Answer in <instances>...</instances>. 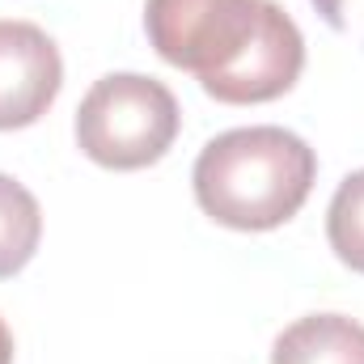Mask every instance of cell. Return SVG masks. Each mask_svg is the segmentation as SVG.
I'll use <instances>...</instances> for the list:
<instances>
[{
    "instance_id": "1",
    "label": "cell",
    "mask_w": 364,
    "mask_h": 364,
    "mask_svg": "<svg viewBox=\"0 0 364 364\" xmlns=\"http://www.w3.org/2000/svg\"><path fill=\"white\" fill-rule=\"evenodd\" d=\"M144 30L225 106L275 102L305 68V38L275 0H144Z\"/></svg>"
},
{
    "instance_id": "2",
    "label": "cell",
    "mask_w": 364,
    "mask_h": 364,
    "mask_svg": "<svg viewBox=\"0 0 364 364\" xmlns=\"http://www.w3.org/2000/svg\"><path fill=\"white\" fill-rule=\"evenodd\" d=\"M318 178L314 149L288 127H233L195 157V203L225 229L267 233L292 220Z\"/></svg>"
},
{
    "instance_id": "3",
    "label": "cell",
    "mask_w": 364,
    "mask_h": 364,
    "mask_svg": "<svg viewBox=\"0 0 364 364\" xmlns=\"http://www.w3.org/2000/svg\"><path fill=\"white\" fill-rule=\"evenodd\" d=\"M178 97L157 77L110 73L77 106V144L102 170H144L178 136Z\"/></svg>"
},
{
    "instance_id": "4",
    "label": "cell",
    "mask_w": 364,
    "mask_h": 364,
    "mask_svg": "<svg viewBox=\"0 0 364 364\" xmlns=\"http://www.w3.org/2000/svg\"><path fill=\"white\" fill-rule=\"evenodd\" d=\"M64 85L60 47L34 21L0 17V132L38 123Z\"/></svg>"
},
{
    "instance_id": "5",
    "label": "cell",
    "mask_w": 364,
    "mask_h": 364,
    "mask_svg": "<svg viewBox=\"0 0 364 364\" xmlns=\"http://www.w3.org/2000/svg\"><path fill=\"white\" fill-rule=\"evenodd\" d=\"M272 364H364V326L343 314H309L275 339Z\"/></svg>"
},
{
    "instance_id": "6",
    "label": "cell",
    "mask_w": 364,
    "mask_h": 364,
    "mask_svg": "<svg viewBox=\"0 0 364 364\" xmlns=\"http://www.w3.org/2000/svg\"><path fill=\"white\" fill-rule=\"evenodd\" d=\"M43 208L17 178L0 174V279L17 275L38 250Z\"/></svg>"
},
{
    "instance_id": "7",
    "label": "cell",
    "mask_w": 364,
    "mask_h": 364,
    "mask_svg": "<svg viewBox=\"0 0 364 364\" xmlns=\"http://www.w3.org/2000/svg\"><path fill=\"white\" fill-rule=\"evenodd\" d=\"M326 242L343 267L364 275V170L339 182L326 208Z\"/></svg>"
},
{
    "instance_id": "8",
    "label": "cell",
    "mask_w": 364,
    "mask_h": 364,
    "mask_svg": "<svg viewBox=\"0 0 364 364\" xmlns=\"http://www.w3.org/2000/svg\"><path fill=\"white\" fill-rule=\"evenodd\" d=\"M314 9L331 30L364 38V0H314Z\"/></svg>"
},
{
    "instance_id": "9",
    "label": "cell",
    "mask_w": 364,
    "mask_h": 364,
    "mask_svg": "<svg viewBox=\"0 0 364 364\" xmlns=\"http://www.w3.org/2000/svg\"><path fill=\"white\" fill-rule=\"evenodd\" d=\"M0 364H13V335H9L4 318H0Z\"/></svg>"
}]
</instances>
